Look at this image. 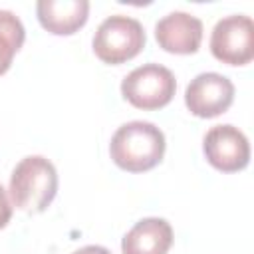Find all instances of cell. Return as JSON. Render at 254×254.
<instances>
[{"mask_svg": "<svg viewBox=\"0 0 254 254\" xmlns=\"http://www.w3.org/2000/svg\"><path fill=\"white\" fill-rule=\"evenodd\" d=\"M212 56L228 65H246L254 58V24L250 16L232 14L216 22L210 34Z\"/></svg>", "mask_w": 254, "mask_h": 254, "instance_id": "obj_5", "label": "cell"}, {"mask_svg": "<svg viewBox=\"0 0 254 254\" xmlns=\"http://www.w3.org/2000/svg\"><path fill=\"white\" fill-rule=\"evenodd\" d=\"M234 101V85L226 75L216 71L198 73L185 91V105L187 109L200 117L212 119L228 111Z\"/></svg>", "mask_w": 254, "mask_h": 254, "instance_id": "obj_6", "label": "cell"}, {"mask_svg": "<svg viewBox=\"0 0 254 254\" xmlns=\"http://www.w3.org/2000/svg\"><path fill=\"white\" fill-rule=\"evenodd\" d=\"M155 38L169 54H194L202 42V22L187 12H171L155 24Z\"/></svg>", "mask_w": 254, "mask_h": 254, "instance_id": "obj_8", "label": "cell"}, {"mask_svg": "<svg viewBox=\"0 0 254 254\" xmlns=\"http://www.w3.org/2000/svg\"><path fill=\"white\" fill-rule=\"evenodd\" d=\"M12 218V204L8 200V194L4 190V187L0 185V228H4Z\"/></svg>", "mask_w": 254, "mask_h": 254, "instance_id": "obj_12", "label": "cell"}, {"mask_svg": "<svg viewBox=\"0 0 254 254\" xmlns=\"http://www.w3.org/2000/svg\"><path fill=\"white\" fill-rule=\"evenodd\" d=\"M26 40V30L22 20L10 12V10H0V75H4L18 50L24 46Z\"/></svg>", "mask_w": 254, "mask_h": 254, "instance_id": "obj_11", "label": "cell"}, {"mask_svg": "<svg viewBox=\"0 0 254 254\" xmlns=\"http://www.w3.org/2000/svg\"><path fill=\"white\" fill-rule=\"evenodd\" d=\"M165 147V135L157 125L149 121H129L113 133L109 155L119 169L145 173L163 161Z\"/></svg>", "mask_w": 254, "mask_h": 254, "instance_id": "obj_1", "label": "cell"}, {"mask_svg": "<svg viewBox=\"0 0 254 254\" xmlns=\"http://www.w3.org/2000/svg\"><path fill=\"white\" fill-rule=\"evenodd\" d=\"M177 89L175 75L161 64H145L127 73L121 81L123 97L137 109L155 111L171 103Z\"/></svg>", "mask_w": 254, "mask_h": 254, "instance_id": "obj_4", "label": "cell"}, {"mask_svg": "<svg viewBox=\"0 0 254 254\" xmlns=\"http://www.w3.org/2000/svg\"><path fill=\"white\" fill-rule=\"evenodd\" d=\"M36 14L42 28L54 36H71L85 26L89 16L87 0H40Z\"/></svg>", "mask_w": 254, "mask_h": 254, "instance_id": "obj_9", "label": "cell"}, {"mask_svg": "<svg viewBox=\"0 0 254 254\" xmlns=\"http://www.w3.org/2000/svg\"><path fill=\"white\" fill-rule=\"evenodd\" d=\"M206 161L222 173H236L250 163V145L246 135L234 125H214L202 141Z\"/></svg>", "mask_w": 254, "mask_h": 254, "instance_id": "obj_7", "label": "cell"}, {"mask_svg": "<svg viewBox=\"0 0 254 254\" xmlns=\"http://www.w3.org/2000/svg\"><path fill=\"white\" fill-rule=\"evenodd\" d=\"M73 254H111L107 248L103 246H97V244H89V246H83L79 250H75Z\"/></svg>", "mask_w": 254, "mask_h": 254, "instance_id": "obj_13", "label": "cell"}, {"mask_svg": "<svg viewBox=\"0 0 254 254\" xmlns=\"http://www.w3.org/2000/svg\"><path fill=\"white\" fill-rule=\"evenodd\" d=\"M12 204L28 214L44 212L58 192V171L42 155L24 157L10 175Z\"/></svg>", "mask_w": 254, "mask_h": 254, "instance_id": "obj_2", "label": "cell"}, {"mask_svg": "<svg viewBox=\"0 0 254 254\" xmlns=\"http://www.w3.org/2000/svg\"><path fill=\"white\" fill-rule=\"evenodd\" d=\"M173 244V228L165 218L139 220L121 240L123 254H167Z\"/></svg>", "mask_w": 254, "mask_h": 254, "instance_id": "obj_10", "label": "cell"}, {"mask_svg": "<svg viewBox=\"0 0 254 254\" xmlns=\"http://www.w3.org/2000/svg\"><path fill=\"white\" fill-rule=\"evenodd\" d=\"M143 48L145 30L141 22L123 14L105 18L93 36L95 56L109 65H119L133 60Z\"/></svg>", "mask_w": 254, "mask_h": 254, "instance_id": "obj_3", "label": "cell"}]
</instances>
